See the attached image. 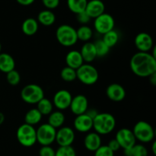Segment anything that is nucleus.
Listing matches in <instances>:
<instances>
[{
    "mask_svg": "<svg viewBox=\"0 0 156 156\" xmlns=\"http://www.w3.org/2000/svg\"><path fill=\"white\" fill-rule=\"evenodd\" d=\"M94 156H114V152L111 151L108 145H101L95 151Z\"/></svg>",
    "mask_w": 156,
    "mask_h": 156,
    "instance_id": "obj_35",
    "label": "nucleus"
},
{
    "mask_svg": "<svg viewBox=\"0 0 156 156\" xmlns=\"http://www.w3.org/2000/svg\"><path fill=\"white\" fill-rule=\"evenodd\" d=\"M1 51H2V44L1 43H0V54H1Z\"/></svg>",
    "mask_w": 156,
    "mask_h": 156,
    "instance_id": "obj_45",
    "label": "nucleus"
},
{
    "mask_svg": "<svg viewBox=\"0 0 156 156\" xmlns=\"http://www.w3.org/2000/svg\"><path fill=\"white\" fill-rule=\"evenodd\" d=\"M56 128L48 123L40 125L36 129L37 142L41 145H50L55 142Z\"/></svg>",
    "mask_w": 156,
    "mask_h": 156,
    "instance_id": "obj_8",
    "label": "nucleus"
},
{
    "mask_svg": "<svg viewBox=\"0 0 156 156\" xmlns=\"http://www.w3.org/2000/svg\"><path fill=\"white\" fill-rule=\"evenodd\" d=\"M75 132L72 128L69 126H62L56 130L55 142L59 146H69L75 140Z\"/></svg>",
    "mask_w": 156,
    "mask_h": 156,
    "instance_id": "obj_11",
    "label": "nucleus"
},
{
    "mask_svg": "<svg viewBox=\"0 0 156 156\" xmlns=\"http://www.w3.org/2000/svg\"><path fill=\"white\" fill-rule=\"evenodd\" d=\"M37 21L44 26H51L56 21V15L51 10L45 9L39 12Z\"/></svg>",
    "mask_w": 156,
    "mask_h": 156,
    "instance_id": "obj_23",
    "label": "nucleus"
},
{
    "mask_svg": "<svg viewBox=\"0 0 156 156\" xmlns=\"http://www.w3.org/2000/svg\"><path fill=\"white\" fill-rule=\"evenodd\" d=\"M65 115L62 111L57 110V111H53L48 117V124L54 127L55 128H59L63 125L65 122Z\"/></svg>",
    "mask_w": 156,
    "mask_h": 156,
    "instance_id": "obj_24",
    "label": "nucleus"
},
{
    "mask_svg": "<svg viewBox=\"0 0 156 156\" xmlns=\"http://www.w3.org/2000/svg\"><path fill=\"white\" fill-rule=\"evenodd\" d=\"M69 108L76 116L86 113L88 109V101L85 95L79 94L73 97Z\"/></svg>",
    "mask_w": 156,
    "mask_h": 156,
    "instance_id": "obj_13",
    "label": "nucleus"
},
{
    "mask_svg": "<svg viewBox=\"0 0 156 156\" xmlns=\"http://www.w3.org/2000/svg\"><path fill=\"white\" fill-rule=\"evenodd\" d=\"M115 25L114 17L108 13L104 12L98 17L94 18V27L96 32L101 35H105L107 32L113 30Z\"/></svg>",
    "mask_w": 156,
    "mask_h": 156,
    "instance_id": "obj_9",
    "label": "nucleus"
},
{
    "mask_svg": "<svg viewBox=\"0 0 156 156\" xmlns=\"http://www.w3.org/2000/svg\"><path fill=\"white\" fill-rule=\"evenodd\" d=\"M97 57H105L109 53L110 47L105 44L102 39H98L94 42Z\"/></svg>",
    "mask_w": 156,
    "mask_h": 156,
    "instance_id": "obj_32",
    "label": "nucleus"
},
{
    "mask_svg": "<svg viewBox=\"0 0 156 156\" xmlns=\"http://www.w3.org/2000/svg\"><path fill=\"white\" fill-rule=\"evenodd\" d=\"M80 54L82 57V59L85 62L91 63L97 58L95 47L94 43L87 41L83 45L80 50Z\"/></svg>",
    "mask_w": 156,
    "mask_h": 156,
    "instance_id": "obj_20",
    "label": "nucleus"
},
{
    "mask_svg": "<svg viewBox=\"0 0 156 156\" xmlns=\"http://www.w3.org/2000/svg\"><path fill=\"white\" fill-rule=\"evenodd\" d=\"M6 80L11 86H17L21 81V75L16 70H12L6 73Z\"/></svg>",
    "mask_w": 156,
    "mask_h": 156,
    "instance_id": "obj_33",
    "label": "nucleus"
},
{
    "mask_svg": "<svg viewBox=\"0 0 156 156\" xmlns=\"http://www.w3.org/2000/svg\"><path fill=\"white\" fill-rule=\"evenodd\" d=\"M105 10V6L101 0H90L88 1L85 12L91 18H95L103 14Z\"/></svg>",
    "mask_w": 156,
    "mask_h": 156,
    "instance_id": "obj_17",
    "label": "nucleus"
},
{
    "mask_svg": "<svg viewBox=\"0 0 156 156\" xmlns=\"http://www.w3.org/2000/svg\"><path fill=\"white\" fill-rule=\"evenodd\" d=\"M116 126V119L112 114L108 113H98L93 119V128L100 136L111 133Z\"/></svg>",
    "mask_w": 156,
    "mask_h": 156,
    "instance_id": "obj_2",
    "label": "nucleus"
},
{
    "mask_svg": "<svg viewBox=\"0 0 156 156\" xmlns=\"http://www.w3.org/2000/svg\"><path fill=\"white\" fill-rule=\"evenodd\" d=\"M56 151L50 145H43L39 150V156H55Z\"/></svg>",
    "mask_w": 156,
    "mask_h": 156,
    "instance_id": "obj_36",
    "label": "nucleus"
},
{
    "mask_svg": "<svg viewBox=\"0 0 156 156\" xmlns=\"http://www.w3.org/2000/svg\"><path fill=\"white\" fill-rule=\"evenodd\" d=\"M76 34H77L78 40L87 42L92 38L93 31L89 26L85 24V25L80 26L76 30Z\"/></svg>",
    "mask_w": 156,
    "mask_h": 156,
    "instance_id": "obj_29",
    "label": "nucleus"
},
{
    "mask_svg": "<svg viewBox=\"0 0 156 156\" xmlns=\"http://www.w3.org/2000/svg\"><path fill=\"white\" fill-rule=\"evenodd\" d=\"M73 96L71 93L67 90H58L54 94L53 99V104L58 110H65L69 108Z\"/></svg>",
    "mask_w": 156,
    "mask_h": 156,
    "instance_id": "obj_12",
    "label": "nucleus"
},
{
    "mask_svg": "<svg viewBox=\"0 0 156 156\" xmlns=\"http://www.w3.org/2000/svg\"><path fill=\"white\" fill-rule=\"evenodd\" d=\"M149 77V81H150L151 84H152L153 86H155L156 85V73L150 75Z\"/></svg>",
    "mask_w": 156,
    "mask_h": 156,
    "instance_id": "obj_42",
    "label": "nucleus"
},
{
    "mask_svg": "<svg viewBox=\"0 0 156 156\" xmlns=\"http://www.w3.org/2000/svg\"><path fill=\"white\" fill-rule=\"evenodd\" d=\"M87 113V114H88L91 118L94 119V118L98 115V112L97 110H94V109H91V110H87L86 113Z\"/></svg>",
    "mask_w": 156,
    "mask_h": 156,
    "instance_id": "obj_41",
    "label": "nucleus"
},
{
    "mask_svg": "<svg viewBox=\"0 0 156 156\" xmlns=\"http://www.w3.org/2000/svg\"><path fill=\"white\" fill-rule=\"evenodd\" d=\"M123 156H126V155H123Z\"/></svg>",
    "mask_w": 156,
    "mask_h": 156,
    "instance_id": "obj_46",
    "label": "nucleus"
},
{
    "mask_svg": "<svg viewBox=\"0 0 156 156\" xmlns=\"http://www.w3.org/2000/svg\"><path fill=\"white\" fill-rule=\"evenodd\" d=\"M53 104L49 99L44 97L37 103V109L42 114V116L50 115L53 112Z\"/></svg>",
    "mask_w": 156,
    "mask_h": 156,
    "instance_id": "obj_28",
    "label": "nucleus"
},
{
    "mask_svg": "<svg viewBox=\"0 0 156 156\" xmlns=\"http://www.w3.org/2000/svg\"><path fill=\"white\" fill-rule=\"evenodd\" d=\"M16 137L22 146L31 147L37 142L36 129L33 125L24 123L17 129Z\"/></svg>",
    "mask_w": 156,
    "mask_h": 156,
    "instance_id": "obj_5",
    "label": "nucleus"
},
{
    "mask_svg": "<svg viewBox=\"0 0 156 156\" xmlns=\"http://www.w3.org/2000/svg\"><path fill=\"white\" fill-rule=\"evenodd\" d=\"M106 95L108 99L114 102H120L126 97V90L119 84H111L107 87Z\"/></svg>",
    "mask_w": 156,
    "mask_h": 156,
    "instance_id": "obj_16",
    "label": "nucleus"
},
{
    "mask_svg": "<svg viewBox=\"0 0 156 156\" xmlns=\"http://www.w3.org/2000/svg\"><path fill=\"white\" fill-rule=\"evenodd\" d=\"M73 125L79 132H88L93 128V119L87 113L78 115L75 118Z\"/></svg>",
    "mask_w": 156,
    "mask_h": 156,
    "instance_id": "obj_15",
    "label": "nucleus"
},
{
    "mask_svg": "<svg viewBox=\"0 0 156 156\" xmlns=\"http://www.w3.org/2000/svg\"><path fill=\"white\" fill-rule=\"evenodd\" d=\"M134 43L136 47L140 52H149L154 47L153 39L152 36L146 32L139 33L136 36Z\"/></svg>",
    "mask_w": 156,
    "mask_h": 156,
    "instance_id": "obj_14",
    "label": "nucleus"
},
{
    "mask_svg": "<svg viewBox=\"0 0 156 156\" xmlns=\"http://www.w3.org/2000/svg\"><path fill=\"white\" fill-rule=\"evenodd\" d=\"M39 28V23L34 18H28L24 20L21 25L23 33L27 36H32L37 33Z\"/></svg>",
    "mask_w": 156,
    "mask_h": 156,
    "instance_id": "obj_22",
    "label": "nucleus"
},
{
    "mask_svg": "<svg viewBox=\"0 0 156 156\" xmlns=\"http://www.w3.org/2000/svg\"><path fill=\"white\" fill-rule=\"evenodd\" d=\"M77 79L85 85H93L97 83L99 73L97 69L90 64H83L76 70Z\"/></svg>",
    "mask_w": 156,
    "mask_h": 156,
    "instance_id": "obj_6",
    "label": "nucleus"
},
{
    "mask_svg": "<svg viewBox=\"0 0 156 156\" xmlns=\"http://www.w3.org/2000/svg\"><path fill=\"white\" fill-rule=\"evenodd\" d=\"M55 156H76V152L72 145L59 146L56 151Z\"/></svg>",
    "mask_w": 156,
    "mask_h": 156,
    "instance_id": "obj_34",
    "label": "nucleus"
},
{
    "mask_svg": "<svg viewBox=\"0 0 156 156\" xmlns=\"http://www.w3.org/2000/svg\"><path fill=\"white\" fill-rule=\"evenodd\" d=\"M21 97L26 103L37 104L44 97V92L41 86L30 84L26 85L21 90Z\"/></svg>",
    "mask_w": 156,
    "mask_h": 156,
    "instance_id": "obj_7",
    "label": "nucleus"
},
{
    "mask_svg": "<svg viewBox=\"0 0 156 156\" xmlns=\"http://www.w3.org/2000/svg\"><path fill=\"white\" fill-rule=\"evenodd\" d=\"M42 114L37 108L31 109L26 113L24 116V123L30 125H35L39 123L42 119Z\"/></svg>",
    "mask_w": 156,
    "mask_h": 156,
    "instance_id": "obj_25",
    "label": "nucleus"
},
{
    "mask_svg": "<svg viewBox=\"0 0 156 156\" xmlns=\"http://www.w3.org/2000/svg\"><path fill=\"white\" fill-rule=\"evenodd\" d=\"M152 153H153L154 155H155L156 154V142L154 141L153 143H152Z\"/></svg>",
    "mask_w": 156,
    "mask_h": 156,
    "instance_id": "obj_43",
    "label": "nucleus"
},
{
    "mask_svg": "<svg viewBox=\"0 0 156 156\" xmlns=\"http://www.w3.org/2000/svg\"><path fill=\"white\" fill-rule=\"evenodd\" d=\"M56 38L58 42L64 47L75 45L79 41L76 29L69 24H61L56 31Z\"/></svg>",
    "mask_w": 156,
    "mask_h": 156,
    "instance_id": "obj_3",
    "label": "nucleus"
},
{
    "mask_svg": "<svg viewBox=\"0 0 156 156\" xmlns=\"http://www.w3.org/2000/svg\"><path fill=\"white\" fill-rule=\"evenodd\" d=\"M119 38H120V35H119L118 32L114 30V29H113V30L110 31V32L103 35L102 40L111 48V47H114L117 44Z\"/></svg>",
    "mask_w": 156,
    "mask_h": 156,
    "instance_id": "obj_30",
    "label": "nucleus"
},
{
    "mask_svg": "<svg viewBox=\"0 0 156 156\" xmlns=\"http://www.w3.org/2000/svg\"><path fill=\"white\" fill-rule=\"evenodd\" d=\"M76 19L77 21L80 23L82 25H85V24H88L90 21V20L91 19L89 16H88V14L84 11V12H80V13L76 14Z\"/></svg>",
    "mask_w": 156,
    "mask_h": 156,
    "instance_id": "obj_37",
    "label": "nucleus"
},
{
    "mask_svg": "<svg viewBox=\"0 0 156 156\" xmlns=\"http://www.w3.org/2000/svg\"><path fill=\"white\" fill-rule=\"evenodd\" d=\"M131 70L140 77H149L156 73V58L149 52H137L129 62Z\"/></svg>",
    "mask_w": 156,
    "mask_h": 156,
    "instance_id": "obj_1",
    "label": "nucleus"
},
{
    "mask_svg": "<svg viewBox=\"0 0 156 156\" xmlns=\"http://www.w3.org/2000/svg\"><path fill=\"white\" fill-rule=\"evenodd\" d=\"M132 131L136 139L143 143L151 142L155 138V130L153 127L146 121L141 120L136 122Z\"/></svg>",
    "mask_w": 156,
    "mask_h": 156,
    "instance_id": "obj_4",
    "label": "nucleus"
},
{
    "mask_svg": "<svg viewBox=\"0 0 156 156\" xmlns=\"http://www.w3.org/2000/svg\"><path fill=\"white\" fill-rule=\"evenodd\" d=\"M66 63L67 67L77 70L84 64V61L81 55L80 51L76 50H72L67 53L66 56Z\"/></svg>",
    "mask_w": 156,
    "mask_h": 156,
    "instance_id": "obj_19",
    "label": "nucleus"
},
{
    "mask_svg": "<svg viewBox=\"0 0 156 156\" xmlns=\"http://www.w3.org/2000/svg\"><path fill=\"white\" fill-rule=\"evenodd\" d=\"M15 67V61L9 54H0V71L7 73L14 70Z\"/></svg>",
    "mask_w": 156,
    "mask_h": 156,
    "instance_id": "obj_21",
    "label": "nucleus"
},
{
    "mask_svg": "<svg viewBox=\"0 0 156 156\" xmlns=\"http://www.w3.org/2000/svg\"><path fill=\"white\" fill-rule=\"evenodd\" d=\"M88 0H67V6L72 12L76 14L84 12Z\"/></svg>",
    "mask_w": 156,
    "mask_h": 156,
    "instance_id": "obj_27",
    "label": "nucleus"
},
{
    "mask_svg": "<svg viewBox=\"0 0 156 156\" xmlns=\"http://www.w3.org/2000/svg\"><path fill=\"white\" fill-rule=\"evenodd\" d=\"M61 78L66 82H73L77 79L76 76V70L69 67H65L60 72Z\"/></svg>",
    "mask_w": 156,
    "mask_h": 156,
    "instance_id": "obj_31",
    "label": "nucleus"
},
{
    "mask_svg": "<svg viewBox=\"0 0 156 156\" xmlns=\"http://www.w3.org/2000/svg\"><path fill=\"white\" fill-rule=\"evenodd\" d=\"M60 0H42V3L44 7L49 10H53L59 6Z\"/></svg>",
    "mask_w": 156,
    "mask_h": 156,
    "instance_id": "obj_38",
    "label": "nucleus"
},
{
    "mask_svg": "<svg viewBox=\"0 0 156 156\" xmlns=\"http://www.w3.org/2000/svg\"><path fill=\"white\" fill-rule=\"evenodd\" d=\"M4 121H5V115L3 114L2 113L0 112V125L4 122Z\"/></svg>",
    "mask_w": 156,
    "mask_h": 156,
    "instance_id": "obj_44",
    "label": "nucleus"
},
{
    "mask_svg": "<svg viewBox=\"0 0 156 156\" xmlns=\"http://www.w3.org/2000/svg\"><path fill=\"white\" fill-rule=\"evenodd\" d=\"M116 140L118 142L120 148L123 149H127L131 148L136 144V139L134 136L132 130L126 128H120L116 134Z\"/></svg>",
    "mask_w": 156,
    "mask_h": 156,
    "instance_id": "obj_10",
    "label": "nucleus"
},
{
    "mask_svg": "<svg viewBox=\"0 0 156 156\" xmlns=\"http://www.w3.org/2000/svg\"><path fill=\"white\" fill-rule=\"evenodd\" d=\"M85 148L90 151H95L101 145V138L97 132H89L84 139Z\"/></svg>",
    "mask_w": 156,
    "mask_h": 156,
    "instance_id": "obj_18",
    "label": "nucleus"
},
{
    "mask_svg": "<svg viewBox=\"0 0 156 156\" xmlns=\"http://www.w3.org/2000/svg\"><path fill=\"white\" fill-rule=\"evenodd\" d=\"M108 146L109 147L110 149H111L112 151H114V152L117 151L120 148V145H119L118 142L116 140V139H111V140L109 142V143H108Z\"/></svg>",
    "mask_w": 156,
    "mask_h": 156,
    "instance_id": "obj_39",
    "label": "nucleus"
},
{
    "mask_svg": "<svg viewBox=\"0 0 156 156\" xmlns=\"http://www.w3.org/2000/svg\"><path fill=\"white\" fill-rule=\"evenodd\" d=\"M123 153L126 156H148V150L142 144H136L131 148L123 149Z\"/></svg>",
    "mask_w": 156,
    "mask_h": 156,
    "instance_id": "obj_26",
    "label": "nucleus"
},
{
    "mask_svg": "<svg viewBox=\"0 0 156 156\" xmlns=\"http://www.w3.org/2000/svg\"><path fill=\"white\" fill-rule=\"evenodd\" d=\"M35 0H16L17 2L23 6H28L33 4Z\"/></svg>",
    "mask_w": 156,
    "mask_h": 156,
    "instance_id": "obj_40",
    "label": "nucleus"
}]
</instances>
